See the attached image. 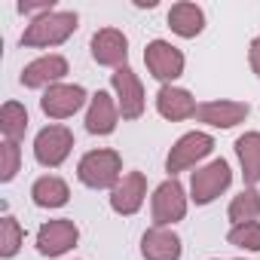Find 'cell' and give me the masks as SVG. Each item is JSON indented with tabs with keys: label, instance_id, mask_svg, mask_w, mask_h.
<instances>
[{
	"label": "cell",
	"instance_id": "6da1fadb",
	"mask_svg": "<svg viewBox=\"0 0 260 260\" xmlns=\"http://www.w3.org/2000/svg\"><path fill=\"white\" fill-rule=\"evenodd\" d=\"M77 31V13H46L28 25L22 34V46H58Z\"/></svg>",
	"mask_w": 260,
	"mask_h": 260
},
{
	"label": "cell",
	"instance_id": "7a4b0ae2",
	"mask_svg": "<svg viewBox=\"0 0 260 260\" xmlns=\"http://www.w3.org/2000/svg\"><path fill=\"white\" fill-rule=\"evenodd\" d=\"M77 175L86 187L92 190H104V187H116L119 175H122V159L116 150H92L80 159Z\"/></svg>",
	"mask_w": 260,
	"mask_h": 260
},
{
	"label": "cell",
	"instance_id": "3957f363",
	"mask_svg": "<svg viewBox=\"0 0 260 260\" xmlns=\"http://www.w3.org/2000/svg\"><path fill=\"white\" fill-rule=\"evenodd\" d=\"M230 181H233V172H230V166H226L223 159L208 162L205 169L193 172V178H190L193 202H196V205H208V202H214V199L230 187Z\"/></svg>",
	"mask_w": 260,
	"mask_h": 260
},
{
	"label": "cell",
	"instance_id": "277c9868",
	"mask_svg": "<svg viewBox=\"0 0 260 260\" xmlns=\"http://www.w3.org/2000/svg\"><path fill=\"white\" fill-rule=\"evenodd\" d=\"M71 147H74L71 128H64V125H46L43 132L37 135V141H34V156H37L40 166L58 169V166L68 159Z\"/></svg>",
	"mask_w": 260,
	"mask_h": 260
},
{
	"label": "cell",
	"instance_id": "5b68a950",
	"mask_svg": "<svg viewBox=\"0 0 260 260\" xmlns=\"http://www.w3.org/2000/svg\"><path fill=\"white\" fill-rule=\"evenodd\" d=\"M211 147H214V138H211V135H205V132H190V135H184V138L169 150L166 169H169L172 178H175L178 172H184V169L196 166L199 159H205V156L211 153Z\"/></svg>",
	"mask_w": 260,
	"mask_h": 260
},
{
	"label": "cell",
	"instance_id": "8992f818",
	"mask_svg": "<svg viewBox=\"0 0 260 260\" xmlns=\"http://www.w3.org/2000/svg\"><path fill=\"white\" fill-rule=\"evenodd\" d=\"M187 214V196H184V187L169 178L156 187L153 193V223L156 226H169L175 220H181Z\"/></svg>",
	"mask_w": 260,
	"mask_h": 260
},
{
	"label": "cell",
	"instance_id": "52a82bcc",
	"mask_svg": "<svg viewBox=\"0 0 260 260\" xmlns=\"http://www.w3.org/2000/svg\"><path fill=\"white\" fill-rule=\"evenodd\" d=\"M80 239V230L74 220L68 217H58V220H49L37 230V251L43 257H58L64 251H71Z\"/></svg>",
	"mask_w": 260,
	"mask_h": 260
},
{
	"label": "cell",
	"instance_id": "ba28073f",
	"mask_svg": "<svg viewBox=\"0 0 260 260\" xmlns=\"http://www.w3.org/2000/svg\"><path fill=\"white\" fill-rule=\"evenodd\" d=\"M144 61H147V71H150L156 80H162V83H172V80H178V77L184 74V55H181V49H175V46L166 43V40L147 43Z\"/></svg>",
	"mask_w": 260,
	"mask_h": 260
},
{
	"label": "cell",
	"instance_id": "9c48e42d",
	"mask_svg": "<svg viewBox=\"0 0 260 260\" xmlns=\"http://www.w3.org/2000/svg\"><path fill=\"white\" fill-rule=\"evenodd\" d=\"M113 89H116V107L122 119H138L144 113V86L132 68H119L113 74Z\"/></svg>",
	"mask_w": 260,
	"mask_h": 260
},
{
	"label": "cell",
	"instance_id": "30bf717a",
	"mask_svg": "<svg viewBox=\"0 0 260 260\" xmlns=\"http://www.w3.org/2000/svg\"><path fill=\"white\" fill-rule=\"evenodd\" d=\"M83 101H86V89L83 86H61V83H55V86H49L43 92L40 107L52 119H68V116H74L83 107Z\"/></svg>",
	"mask_w": 260,
	"mask_h": 260
},
{
	"label": "cell",
	"instance_id": "8fae6325",
	"mask_svg": "<svg viewBox=\"0 0 260 260\" xmlns=\"http://www.w3.org/2000/svg\"><path fill=\"white\" fill-rule=\"evenodd\" d=\"M144 196H147V178L141 172H128L110 190V208L116 214H135L144 205Z\"/></svg>",
	"mask_w": 260,
	"mask_h": 260
},
{
	"label": "cell",
	"instance_id": "7c38bea8",
	"mask_svg": "<svg viewBox=\"0 0 260 260\" xmlns=\"http://www.w3.org/2000/svg\"><path fill=\"white\" fill-rule=\"evenodd\" d=\"M92 58L98 64H107V68H125V58H128V40L122 31L116 28H101L95 37H92Z\"/></svg>",
	"mask_w": 260,
	"mask_h": 260
},
{
	"label": "cell",
	"instance_id": "4fadbf2b",
	"mask_svg": "<svg viewBox=\"0 0 260 260\" xmlns=\"http://www.w3.org/2000/svg\"><path fill=\"white\" fill-rule=\"evenodd\" d=\"M64 74H68V58H61V55H43V58L25 64V71H22L19 80H22L25 89H40V86H49V83L61 80Z\"/></svg>",
	"mask_w": 260,
	"mask_h": 260
},
{
	"label": "cell",
	"instance_id": "5bb4252c",
	"mask_svg": "<svg viewBox=\"0 0 260 260\" xmlns=\"http://www.w3.org/2000/svg\"><path fill=\"white\" fill-rule=\"evenodd\" d=\"M141 254L147 260H181V239L166 226H153L141 239Z\"/></svg>",
	"mask_w": 260,
	"mask_h": 260
},
{
	"label": "cell",
	"instance_id": "9a60e30c",
	"mask_svg": "<svg viewBox=\"0 0 260 260\" xmlns=\"http://www.w3.org/2000/svg\"><path fill=\"white\" fill-rule=\"evenodd\" d=\"M116 119H119V107L113 104V98L107 92H95L86 113V128L92 135H110L116 128Z\"/></svg>",
	"mask_w": 260,
	"mask_h": 260
},
{
	"label": "cell",
	"instance_id": "2e32d148",
	"mask_svg": "<svg viewBox=\"0 0 260 260\" xmlns=\"http://www.w3.org/2000/svg\"><path fill=\"white\" fill-rule=\"evenodd\" d=\"M156 110H159L166 119L178 122V119H190L199 107H196V101H193V95H190L187 89L162 86V89L156 92Z\"/></svg>",
	"mask_w": 260,
	"mask_h": 260
},
{
	"label": "cell",
	"instance_id": "e0dca14e",
	"mask_svg": "<svg viewBox=\"0 0 260 260\" xmlns=\"http://www.w3.org/2000/svg\"><path fill=\"white\" fill-rule=\"evenodd\" d=\"M196 116H199V122L230 128V125H236L248 116V104L245 101H208V104H199Z\"/></svg>",
	"mask_w": 260,
	"mask_h": 260
},
{
	"label": "cell",
	"instance_id": "ac0fdd59",
	"mask_svg": "<svg viewBox=\"0 0 260 260\" xmlns=\"http://www.w3.org/2000/svg\"><path fill=\"white\" fill-rule=\"evenodd\" d=\"M236 153H239V162H242L245 184L254 187L260 181V132H245L236 141Z\"/></svg>",
	"mask_w": 260,
	"mask_h": 260
},
{
	"label": "cell",
	"instance_id": "d6986e66",
	"mask_svg": "<svg viewBox=\"0 0 260 260\" xmlns=\"http://www.w3.org/2000/svg\"><path fill=\"white\" fill-rule=\"evenodd\" d=\"M169 28L181 37H196L205 28V16L196 4H175L169 10Z\"/></svg>",
	"mask_w": 260,
	"mask_h": 260
},
{
	"label": "cell",
	"instance_id": "ffe728a7",
	"mask_svg": "<svg viewBox=\"0 0 260 260\" xmlns=\"http://www.w3.org/2000/svg\"><path fill=\"white\" fill-rule=\"evenodd\" d=\"M31 196H34V202H37L40 208H61V205L68 202L71 190H68V184H64L61 178L46 175V178H40V181L31 187Z\"/></svg>",
	"mask_w": 260,
	"mask_h": 260
},
{
	"label": "cell",
	"instance_id": "44dd1931",
	"mask_svg": "<svg viewBox=\"0 0 260 260\" xmlns=\"http://www.w3.org/2000/svg\"><path fill=\"white\" fill-rule=\"evenodd\" d=\"M25 128H28V110L19 101H7L0 110V132L7 135V141L19 144V138H25Z\"/></svg>",
	"mask_w": 260,
	"mask_h": 260
},
{
	"label": "cell",
	"instance_id": "7402d4cb",
	"mask_svg": "<svg viewBox=\"0 0 260 260\" xmlns=\"http://www.w3.org/2000/svg\"><path fill=\"white\" fill-rule=\"evenodd\" d=\"M257 217H260V193L254 187H248L239 196H233V202H230V220H233V226L251 223Z\"/></svg>",
	"mask_w": 260,
	"mask_h": 260
},
{
	"label": "cell",
	"instance_id": "603a6c76",
	"mask_svg": "<svg viewBox=\"0 0 260 260\" xmlns=\"http://www.w3.org/2000/svg\"><path fill=\"white\" fill-rule=\"evenodd\" d=\"M22 242H25V230L19 226L16 217L7 214L4 220H0V254H4V257H13Z\"/></svg>",
	"mask_w": 260,
	"mask_h": 260
},
{
	"label": "cell",
	"instance_id": "cb8c5ba5",
	"mask_svg": "<svg viewBox=\"0 0 260 260\" xmlns=\"http://www.w3.org/2000/svg\"><path fill=\"white\" fill-rule=\"evenodd\" d=\"M230 245L236 248H248V251H260V220H251V223H239L230 230L226 236Z\"/></svg>",
	"mask_w": 260,
	"mask_h": 260
},
{
	"label": "cell",
	"instance_id": "d4e9b609",
	"mask_svg": "<svg viewBox=\"0 0 260 260\" xmlns=\"http://www.w3.org/2000/svg\"><path fill=\"white\" fill-rule=\"evenodd\" d=\"M22 166V150L16 141H4L0 144V181H13L16 172Z\"/></svg>",
	"mask_w": 260,
	"mask_h": 260
},
{
	"label": "cell",
	"instance_id": "484cf974",
	"mask_svg": "<svg viewBox=\"0 0 260 260\" xmlns=\"http://www.w3.org/2000/svg\"><path fill=\"white\" fill-rule=\"evenodd\" d=\"M19 13H25V16H46V13H55V4H52V0H43V4H25V0H22V4H19Z\"/></svg>",
	"mask_w": 260,
	"mask_h": 260
},
{
	"label": "cell",
	"instance_id": "4316f807",
	"mask_svg": "<svg viewBox=\"0 0 260 260\" xmlns=\"http://www.w3.org/2000/svg\"><path fill=\"white\" fill-rule=\"evenodd\" d=\"M248 55H251V68H254V74L260 77V37L251 40V52H248Z\"/></svg>",
	"mask_w": 260,
	"mask_h": 260
}]
</instances>
